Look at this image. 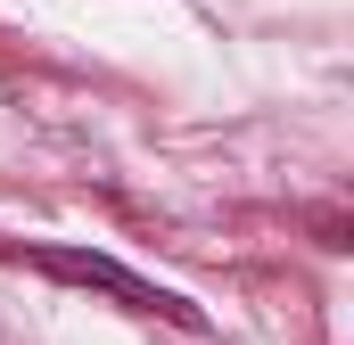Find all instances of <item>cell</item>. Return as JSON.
Listing matches in <instances>:
<instances>
[{
    "label": "cell",
    "instance_id": "cell-1",
    "mask_svg": "<svg viewBox=\"0 0 354 345\" xmlns=\"http://www.w3.org/2000/svg\"><path fill=\"white\" fill-rule=\"evenodd\" d=\"M33 271H50V279H75V288H99V296H115V304H132V313H165V321H181V329H206V321H198V304H181L174 288H149L140 271H124V263H107V255L41 247V255H33Z\"/></svg>",
    "mask_w": 354,
    "mask_h": 345
}]
</instances>
